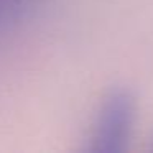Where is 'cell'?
<instances>
[{
    "instance_id": "obj_1",
    "label": "cell",
    "mask_w": 153,
    "mask_h": 153,
    "mask_svg": "<svg viewBox=\"0 0 153 153\" xmlns=\"http://www.w3.org/2000/svg\"><path fill=\"white\" fill-rule=\"evenodd\" d=\"M135 117V99L125 89H115L104 99L94 127V152H122Z\"/></svg>"
}]
</instances>
